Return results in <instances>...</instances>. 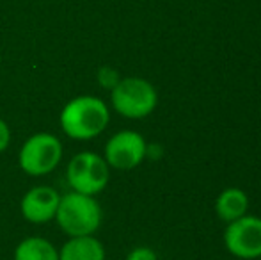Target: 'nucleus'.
Returning a JSON list of instances; mask_svg holds the SVG:
<instances>
[{"instance_id":"nucleus-7","label":"nucleus","mask_w":261,"mask_h":260,"mask_svg":"<svg viewBox=\"0 0 261 260\" xmlns=\"http://www.w3.org/2000/svg\"><path fill=\"white\" fill-rule=\"evenodd\" d=\"M146 148L148 143L139 132L121 130L107 141L103 159L109 168L128 171L141 166L142 160L146 159Z\"/></svg>"},{"instance_id":"nucleus-6","label":"nucleus","mask_w":261,"mask_h":260,"mask_svg":"<svg viewBox=\"0 0 261 260\" xmlns=\"http://www.w3.org/2000/svg\"><path fill=\"white\" fill-rule=\"evenodd\" d=\"M224 244L233 257L254 260L261 257V218L242 216L227 223L224 230Z\"/></svg>"},{"instance_id":"nucleus-1","label":"nucleus","mask_w":261,"mask_h":260,"mask_svg":"<svg viewBox=\"0 0 261 260\" xmlns=\"http://www.w3.org/2000/svg\"><path fill=\"white\" fill-rule=\"evenodd\" d=\"M61 129L68 137L75 141H89L101 134L110 122L109 105L101 98L82 94L62 107Z\"/></svg>"},{"instance_id":"nucleus-14","label":"nucleus","mask_w":261,"mask_h":260,"mask_svg":"<svg viewBox=\"0 0 261 260\" xmlns=\"http://www.w3.org/2000/svg\"><path fill=\"white\" fill-rule=\"evenodd\" d=\"M9 143H11V130L7 127V123L0 118V153L6 152Z\"/></svg>"},{"instance_id":"nucleus-4","label":"nucleus","mask_w":261,"mask_h":260,"mask_svg":"<svg viewBox=\"0 0 261 260\" xmlns=\"http://www.w3.org/2000/svg\"><path fill=\"white\" fill-rule=\"evenodd\" d=\"M110 168L101 155L94 152H80L68 162L66 180L71 191L96 196L107 187Z\"/></svg>"},{"instance_id":"nucleus-15","label":"nucleus","mask_w":261,"mask_h":260,"mask_svg":"<svg viewBox=\"0 0 261 260\" xmlns=\"http://www.w3.org/2000/svg\"><path fill=\"white\" fill-rule=\"evenodd\" d=\"M162 153H164V150H162L160 145H148V148H146V157H149L153 160L160 159Z\"/></svg>"},{"instance_id":"nucleus-13","label":"nucleus","mask_w":261,"mask_h":260,"mask_svg":"<svg viewBox=\"0 0 261 260\" xmlns=\"http://www.w3.org/2000/svg\"><path fill=\"white\" fill-rule=\"evenodd\" d=\"M126 260H158L156 253L148 246H137L128 253Z\"/></svg>"},{"instance_id":"nucleus-9","label":"nucleus","mask_w":261,"mask_h":260,"mask_svg":"<svg viewBox=\"0 0 261 260\" xmlns=\"http://www.w3.org/2000/svg\"><path fill=\"white\" fill-rule=\"evenodd\" d=\"M59 260H105V246L94 235L69 237L59 250Z\"/></svg>"},{"instance_id":"nucleus-5","label":"nucleus","mask_w":261,"mask_h":260,"mask_svg":"<svg viewBox=\"0 0 261 260\" xmlns=\"http://www.w3.org/2000/svg\"><path fill=\"white\" fill-rule=\"evenodd\" d=\"M62 160V143L50 132L31 135L20 148L18 162L29 177H43L52 173Z\"/></svg>"},{"instance_id":"nucleus-10","label":"nucleus","mask_w":261,"mask_h":260,"mask_svg":"<svg viewBox=\"0 0 261 260\" xmlns=\"http://www.w3.org/2000/svg\"><path fill=\"white\" fill-rule=\"evenodd\" d=\"M249 210V196L238 187H227L217 196L215 212L217 218L224 223H231L234 219L245 216Z\"/></svg>"},{"instance_id":"nucleus-3","label":"nucleus","mask_w":261,"mask_h":260,"mask_svg":"<svg viewBox=\"0 0 261 260\" xmlns=\"http://www.w3.org/2000/svg\"><path fill=\"white\" fill-rule=\"evenodd\" d=\"M110 104L117 114L128 120H142L158 105V93L149 80L141 77H126L110 91Z\"/></svg>"},{"instance_id":"nucleus-8","label":"nucleus","mask_w":261,"mask_h":260,"mask_svg":"<svg viewBox=\"0 0 261 260\" xmlns=\"http://www.w3.org/2000/svg\"><path fill=\"white\" fill-rule=\"evenodd\" d=\"M61 195L50 185H36L21 198V216L32 225H45L55 219Z\"/></svg>"},{"instance_id":"nucleus-2","label":"nucleus","mask_w":261,"mask_h":260,"mask_svg":"<svg viewBox=\"0 0 261 260\" xmlns=\"http://www.w3.org/2000/svg\"><path fill=\"white\" fill-rule=\"evenodd\" d=\"M101 207L94 196L71 191L61 196L55 214L59 228L68 237L94 235L101 226Z\"/></svg>"},{"instance_id":"nucleus-12","label":"nucleus","mask_w":261,"mask_h":260,"mask_svg":"<svg viewBox=\"0 0 261 260\" xmlns=\"http://www.w3.org/2000/svg\"><path fill=\"white\" fill-rule=\"evenodd\" d=\"M96 79H98V84H100L103 89L112 91L114 87L119 84L121 75H119V72H117V69L112 68V66H101V68L98 69Z\"/></svg>"},{"instance_id":"nucleus-11","label":"nucleus","mask_w":261,"mask_h":260,"mask_svg":"<svg viewBox=\"0 0 261 260\" xmlns=\"http://www.w3.org/2000/svg\"><path fill=\"white\" fill-rule=\"evenodd\" d=\"M14 260H59V250L45 237H27L14 250Z\"/></svg>"}]
</instances>
